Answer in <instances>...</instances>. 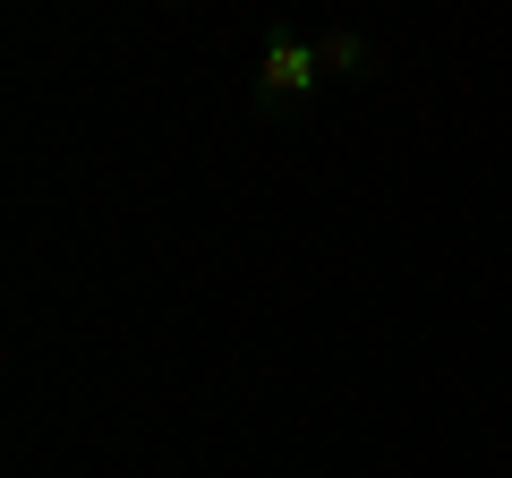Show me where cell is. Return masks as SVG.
I'll list each match as a JSON object with an SVG mask.
<instances>
[{"label": "cell", "mask_w": 512, "mask_h": 478, "mask_svg": "<svg viewBox=\"0 0 512 478\" xmlns=\"http://www.w3.org/2000/svg\"><path fill=\"white\" fill-rule=\"evenodd\" d=\"M325 86V60H316L308 35H274L265 52H256V94L265 103H299V94Z\"/></svg>", "instance_id": "cell-1"}, {"label": "cell", "mask_w": 512, "mask_h": 478, "mask_svg": "<svg viewBox=\"0 0 512 478\" xmlns=\"http://www.w3.org/2000/svg\"><path fill=\"white\" fill-rule=\"evenodd\" d=\"M316 60H325V77H359L367 69V35H316Z\"/></svg>", "instance_id": "cell-2"}]
</instances>
